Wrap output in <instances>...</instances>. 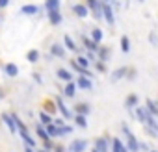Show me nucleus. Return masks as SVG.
<instances>
[{"label":"nucleus","instance_id":"f257e3e1","mask_svg":"<svg viewBox=\"0 0 158 152\" xmlns=\"http://www.w3.org/2000/svg\"><path fill=\"white\" fill-rule=\"evenodd\" d=\"M121 130L125 132V135H127V148L130 150V152H139V141L136 139V135L130 132V128L127 126V124H123L121 126Z\"/></svg>","mask_w":158,"mask_h":152},{"label":"nucleus","instance_id":"f03ea898","mask_svg":"<svg viewBox=\"0 0 158 152\" xmlns=\"http://www.w3.org/2000/svg\"><path fill=\"white\" fill-rule=\"evenodd\" d=\"M88 146V141L86 139H74L69 146H67V152H84Z\"/></svg>","mask_w":158,"mask_h":152},{"label":"nucleus","instance_id":"7ed1b4c3","mask_svg":"<svg viewBox=\"0 0 158 152\" xmlns=\"http://www.w3.org/2000/svg\"><path fill=\"white\" fill-rule=\"evenodd\" d=\"M102 15H104L106 22H108L110 26H114V22H115V15H114V10H112V6H108L106 2H102Z\"/></svg>","mask_w":158,"mask_h":152},{"label":"nucleus","instance_id":"20e7f679","mask_svg":"<svg viewBox=\"0 0 158 152\" xmlns=\"http://www.w3.org/2000/svg\"><path fill=\"white\" fill-rule=\"evenodd\" d=\"M74 84H76V87H78V89H84V91H88V89H91V87H93L91 78H88V76H78Z\"/></svg>","mask_w":158,"mask_h":152},{"label":"nucleus","instance_id":"39448f33","mask_svg":"<svg viewBox=\"0 0 158 152\" xmlns=\"http://www.w3.org/2000/svg\"><path fill=\"white\" fill-rule=\"evenodd\" d=\"M127 72H128V67H119V69L112 70V82L115 84V82H119V80L127 78Z\"/></svg>","mask_w":158,"mask_h":152},{"label":"nucleus","instance_id":"423d86ee","mask_svg":"<svg viewBox=\"0 0 158 152\" xmlns=\"http://www.w3.org/2000/svg\"><path fill=\"white\" fill-rule=\"evenodd\" d=\"M73 11H74L76 17H82V19L89 15V8H88L86 4H74V6H73Z\"/></svg>","mask_w":158,"mask_h":152},{"label":"nucleus","instance_id":"0eeeda50","mask_svg":"<svg viewBox=\"0 0 158 152\" xmlns=\"http://www.w3.org/2000/svg\"><path fill=\"white\" fill-rule=\"evenodd\" d=\"M41 108H43V111H45V113H48V115H52V117H54V115H56V111H58V110H56V108H58V106H56V100L52 102L50 98H47V100L43 102V106H41Z\"/></svg>","mask_w":158,"mask_h":152},{"label":"nucleus","instance_id":"6e6552de","mask_svg":"<svg viewBox=\"0 0 158 152\" xmlns=\"http://www.w3.org/2000/svg\"><path fill=\"white\" fill-rule=\"evenodd\" d=\"M93 148H97L99 152H108V137H97L93 143Z\"/></svg>","mask_w":158,"mask_h":152},{"label":"nucleus","instance_id":"1a4fd4ad","mask_svg":"<svg viewBox=\"0 0 158 152\" xmlns=\"http://www.w3.org/2000/svg\"><path fill=\"white\" fill-rule=\"evenodd\" d=\"M2 121H4V124L8 126V130H10L11 134H15V132H17V124H15V119H13L11 115L2 113Z\"/></svg>","mask_w":158,"mask_h":152},{"label":"nucleus","instance_id":"9d476101","mask_svg":"<svg viewBox=\"0 0 158 152\" xmlns=\"http://www.w3.org/2000/svg\"><path fill=\"white\" fill-rule=\"evenodd\" d=\"M112 152H130L119 137H112Z\"/></svg>","mask_w":158,"mask_h":152},{"label":"nucleus","instance_id":"9b49d317","mask_svg":"<svg viewBox=\"0 0 158 152\" xmlns=\"http://www.w3.org/2000/svg\"><path fill=\"white\" fill-rule=\"evenodd\" d=\"M74 111H76V115H88V113L91 111V108H89L88 102H78V104L74 106Z\"/></svg>","mask_w":158,"mask_h":152},{"label":"nucleus","instance_id":"f8f14e48","mask_svg":"<svg viewBox=\"0 0 158 152\" xmlns=\"http://www.w3.org/2000/svg\"><path fill=\"white\" fill-rule=\"evenodd\" d=\"M56 106H58V110H60V113H61V115H63L65 119H71V117H73V113H71V111H69V110L65 108V104H63V100H61V97H58V98H56Z\"/></svg>","mask_w":158,"mask_h":152},{"label":"nucleus","instance_id":"ddd939ff","mask_svg":"<svg viewBox=\"0 0 158 152\" xmlns=\"http://www.w3.org/2000/svg\"><path fill=\"white\" fill-rule=\"evenodd\" d=\"M58 78L60 80H63L65 84H69V82H73V74H71V70H67V69H58Z\"/></svg>","mask_w":158,"mask_h":152},{"label":"nucleus","instance_id":"4468645a","mask_svg":"<svg viewBox=\"0 0 158 152\" xmlns=\"http://www.w3.org/2000/svg\"><path fill=\"white\" fill-rule=\"evenodd\" d=\"M48 21H50V24H52V26H58V24H61L63 17H61V13H60V11H48Z\"/></svg>","mask_w":158,"mask_h":152},{"label":"nucleus","instance_id":"2eb2a0df","mask_svg":"<svg viewBox=\"0 0 158 152\" xmlns=\"http://www.w3.org/2000/svg\"><path fill=\"white\" fill-rule=\"evenodd\" d=\"M4 72H6L8 76H11V78H15V76L19 74V67H17L15 63H6V65H4Z\"/></svg>","mask_w":158,"mask_h":152},{"label":"nucleus","instance_id":"dca6fc26","mask_svg":"<svg viewBox=\"0 0 158 152\" xmlns=\"http://www.w3.org/2000/svg\"><path fill=\"white\" fill-rule=\"evenodd\" d=\"M21 13L23 15H35V13H39V8L35 4H26L21 8Z\"/></svg>","mask_w":158,"mask_h":152},{"label":"nucleus","instance_id":"f3484780","mask_svg":"<svg viewBox=\"0 0 158 152\" xmlns=\"http://www.w3.org/2000/svg\"><path fill=\"white\" fill-rule=\"evenodd\" d=\"M50 54H52V56H56V58H65V48H63L61 45L54 43V45L50 46Z\"/></svg>","mask_w":158,"mask_h":152},{"label":"nucleus","instance_id":"a211bd4d","mask_svg":"<svg viewBox=\"0 0 158 152\" xmlns=\"http://www.w3.org/2000/svg\"><path fill=\"white\" fill-rule=\"evenodd\" d=\"M47 128V134H48V137H61V130L52 122V124H47L45 126Z\"/></svg>","mask_w":158,"mask_h":152},{"label":"nucleus","instance_id":"6ab92c4d","mask_svg":"<svg viewBox=\"0 0 158 152\" xmlns=\"http://www.w3.org/2000/svg\"><path fill=\"white\" fill-rule=\"evenodd\" d=\"M21 139L24 141V145H26V146H32V148H35V146H37V141H35L28 132H23V134H21Z\"/></svg>","mask_w":158,"mask_h":152},{"label":"nucleus","instance_id":"aec40b11","mask_svg":"<svg viewBox=\"0 0 158 152\" xmlns=\"http://www.w3.org/2000/svg\"><path fill=\"white\" fill-rule=\"evenodd\" d=\"M82 41H84V45H86V48H88L89 52H95V54L99 52V48H101V46H99V45H97L93 39H89V37H84Z\"/></svg>","mask_w":158,"mask_h":152},{"label":"nucleus","instance_id":"412c9836","mask_svg":"<svg viewBox=\"0 0 158 152\" xmlns=\"http://www.w3.org/2000/svg\"><path fill=\"white\" fill-rule=\"evenodd\" d=\"M110 56H112V52H110L108 46H101L99 52H97V58H99L101 61H104V63H106V59H110Z\"/></svg>","mask_w":158,"mask_h":152},{"label":"nucleus","instance_id":"4be33fe9","mask_svg":"<svg viewBox=\"0 0 158 152\" xmlns=\"http://www.w3.org/2000/svg\"><path fill=\"white\" fill-rule=\"evenodd\" d=\"M35 134H37V137H39L41 141H48V139H50V137H48V134H47L45 124H37V126H35Z\"/></svg>","mask_w":158,"mask_h":152},{"label":"nucleus","instance_id":"5701e85b","mask_svg":"<svg viewBox=\"0 0 158 152\" xmlns=\"http://www.w3.org/2000/svg\"><path fill=\"white\" fill-rule=\"evenodd\" d=\"M145 108L149 110V113H151L152 117H158V104H154V100L147 98V102H145Z\"/></svg>","mask_w":158,"mask_h":152},{"label":"nucleus","instance_id":"b1692460","mask_svg":"<svg viewBox=\"0 0 158 152\" xmlns=\"http://www.w3.org/2000/svg\"><path fill=\"white\" fill-rule=\"evenodd\" d=\"M63 93L67 95V98H73V97L76 95V84H74V82L65 84V91H63Z\"/></svg>","mask_w":158,"mask_h":152},{"label":"nucleus","instance_id":"393cba45","mask_svg":"<svg viewBox=\"0 0 158 152\" xmlns=\"http://www.w3.org/2000/svg\"><path fill=\"white\" fill-rule=\"evenodd\" d=\"M138 102H139V98H138V95H134V93L125 98V106H127V108H136Z\"/></svg>","mask_w":158,"mask_h":152},{"label":"nucleus","instance_id":"a878e982","mask_svg":"<svg viewBox=\"0 0 158 152\" xmlns=\"http://www.w3.org/2000/svg\"><path fill=\"white\" fill-rule=\"evenodd\" d=\"M45 8H47V11H58L60 0H45Z\"/></svg>","mask_w":158,"mask_h":152},{"label":"nucleus","instance_id":"bb28decb","mask_svg":"<svg viewBox=\"0 0 158 152\" xmlns=\"http://www.w3.org/2000/svg\"><path fill=\"white\" fill-rule=\"evenodd\" d=\"M91 39L99 45V43L102 41V30H101V28H93V30H91Z\"/></svg>","mask_w":158,"mask_h":152},{"label":"nucleus","instance_id":"cd10ccee","mask_svg":"<svg viewBox=\"0 0 158 152\" xmlns=\"http://www.w3.org/2000/svg\"><path fill=\"white\" fill-rule=\"evenodd\" d=\"M39 121H41V124H52V121H54V117L52 115H48V113H45V111H41L39 113Z\"/></svg>","mask_w":158,"mask_h":152},{"label":"nucleus","instance_id":"c85d7f7f","mask_svg":"<svg viewBox=\"0 0 158 152\" xmlns=\"http://www.w3.org/2000/svg\"><path fill=\"white\" fill-rule=\"evenodd\" d=\"M121 50H123L125 54H128V52H130V39H128L127 35H123V37H121Z\"/></svg>","mask_w":158,"mask_h":152},{"label":"nucleus","instance_id":"c756f323","mask_svg":"<svg viewBox=\"0 0 158 152\" xmlns=\"http://www.w3.org/2000/svg\"><path fill=\"white\" fill-rule=\"evenodd\" d=\"M26 59H28L30 63H37V61H39V52H37V50H28Z\"/></svg>","mask_w":158,"mask_h":152},{"label":"nucleus","instance_id":"7c9ffc66","mask_svg":"<svg viewBox=\"0 0 158 152\" xmlns=\"http://www.w3.org/2000/svg\"><path fill=\"white\" fill-rule=\"evenodd\" d=\"M63 41H65V46H67V48H69L71 52H80V50H78V48H76V45H74V41H73V39H71L69 35H65V39H63Z\"/></svg>","mask_w":158,"mask_h":152},{"label":"nucleus","instance_id":"2f4dec72","mask_svg":"<svg viewBox=\"0 0 158 152\" xmlns=\"http://www.w3.org/2000/svg\"><path fill=\"white\" fill-rule=\"evenodd\" d=\"M74 122L80 126V128H88V121H86V115H74Z\"/></svg>","mask_w":158,"mask_h":152},{"label":"nucleus","instance_id":"473e14b6","mask_svg":"<svg viewBox=\"0 0 158 152\" xmlns=\"http://www.w3.org/2000/svg\"><path fill=\"white\" fill-rule=\"evenodd\" d=\"M74 61L80 65V67H84V69H88V67H89V59H88V56H78Z\"/></svg>","mask_w":158,"mask_h":152},{"label":"nucleus","instance_id":"72a5a7b5","mask_svg":"<svg viewBox=\"0 0 158 152\" xmlns=\"http://www.w3.org/2000/svg\"><path fill=\"white\" fill-rule=\"evenodd\" d=\"M143 130H145V134H147V135H151V137H154V139L158 137V130H154V128H151V126H145Z\"/></svg>","mask_w":158,"mask_h":152},{"label":"nucleus","instance_id":"f704fd0d","mask_svg":"<svg viewBox=\"0 0 158 152\" xmlns=\"http://www.w3.org/2000/svg\"><path fill=\"white\" fill-rule=\"evenodd\" d=\"M136 76H138V72H136V69H130V67H128V72H127V80H130V82H134V80H136Z\"/></svg>","mask_w":158,"mask_h":152},{"label":"nucleus","instance_id":"c9c22d12","mask_svg":"<svg viewBox=\"0 0 158 152\" xmlns=\"http://www.w3.org/2000/svg\"><path fill=\"white\" fill-rule=\"evenodd\" d=\"M95 65H97V69H99V72H106V63H104V61H101V59H97V61H95Z\"/></svg>","mask_w":158,"mask_h":152},{"label":"nucleus","instance_id":"e433bc0d","mask_svg":"<svg viewBox=\"0 0 158 152\" xmlns=\"http://www.w3.org/2000/svg\"><path fill=\"white\" fill-rule=\"evenodd\" d=\"M43 146H45V150H52L54 152V148H56V145L48 139V141H43Z\"/></svg>","mask_w":158,"mask_h":152},{"label":"nucleus","instance_id":"4c0bfd02","mask_svg":"<svg viewBox=\"0 0 158 152\" xmlns=\"http://www.w3.org/2000/svg\"><path fill=\"white\" fill-rule=\"evenodd\" d=\"M60 130H61V135H67V134L73 132V126H67V124H65V126H61Z\"/></svg>","mask_w":158,"mask_h":152},{"label":"nucleus","instance_id":"58836bf2","mask_svg":"<svg viewBox=\"0 0 158 152\" xmlns=\"http://www.w3.org/2000/svg\"><path fill=\"white\" fill-rule=\"evenodd\" d=\"M52 122H54V124H56L58 128H61V126H65V122H63V119H54Z\"/></svg>","mask_w":158,"mask_h":152},{"label":"nucleus","instance_id":"ea45409f","mask_svg":"<svg viewBox=\"0 0 158 152\" xmlns=\"http://www.w3.org/2000/svg\"><path fill=\"white\" fill-rule=\"evenodd\" d=\"M139 150H141V152H151L149 146H147V143H139Z\"/></svg>","mask_w":158,"mask_h":152},{"label":"nucleus","instance_id":"a19ab883","mask_svg":"<svg viewBox=\"0 0 158 152\" xmlns=\"http://www.w3.org/2000/svg\"><path fill=\"white\" fill-rule=\"evenodd\" d=\"M10 6V0H0V10H4Z\"/></svg>","mask_w":158,"mask_h":152},{"label":"nucleus","instance_id":"79ce46f5","mask_svg":"<svg viewBox=\"0 0 158 152\" xmlns=\"http://www.w3.org/2000/svg\"><path fill=\"white\" fill-rule=\"evenodd\" d=\"M54 152H65V148H63L61 145H56V148H54Z\"/></svg>","mask_w":158,"mask_h":152},{"label":"nucleus","instance_id":"37998d69","mask_svg":"<svg viewBox=\"0 0 158 152\" xmlns=\"http://www.w3.org/2000/svg\"><path fill=\"white\" fill-rule=\"evenodd\" d=\"M34 80H35L37 84H41V82H43V80H41V76H39V74H34Z\"/></svg>","mask_w":158,"mask_h":152},{"label":"nucleus","instance_id":"c03bdc74","mask_svg":"<svg viewBox=\"0 0 158 152\" xmlns=\"http://www.w3.org/2000/svg\"><path fill=\"white\" fill-rule=\"evenodd\" d=\"M24 152H35V150H34L32 146H24Z\"/></svg>","mask_w":158,"mask_h":152},{"label":"nucleus","instance_id":"a18cd8bd","mask_svg":"<svg viewBox=\"0 0 158 152\" xmlns=\"http://www.w3.org/2000/svg\"><path fill=\"white\" fill-rule=\"evenodd\" d=\"M37 152H52V150H45V148H39Z\"/></svg>","mask_w":158,"mask_h":152},{"label":"nucleus","instance_id":"49530a36","mask_svg":"<svg viewBox=\"0 0 158 152\" xmlns=\"http://www.w3.org/2000/svg\"><path fill=\"white\" fill-rule=\"evenodd\" d=\"M91 152H99V150H97V148H93V150H91Z\"/></svg>","mask_w":158,"mask_h":152},{"label":"nucleus","instance_id":"de8ad7c7","mask_svg":"<svg viewBox=\"0 0 158 152\" xmlns=\"http://www.w3.org/2000/svg\"><path fill=\"white\" fill-rule=\"evenodd\" d=\"M151 152H158V150H151Z\"/></svg>","mask_w":158,"mask_h":152},{"label":"nucleus","instance_id":"09e8293b","mask_svg":"<svg viewBox=\"0 0 158 152\" xmlns=\"http://www.w3.org/2000/svg\"><path fill=\"white\" fill-rule=\"evenodd\" d=\"M104 2H110V0H104Z\"/></svg>","mask_w":158,"mask_h":152},{"label":"nucleus","instance_id":"8fccbe9b","mask_svg":"<svg viewBox=\"0 0 158 152\" xmlns=\"http://www.w3.org/2000/svg\"><path fill=\"white\" fill-rule=\"evenodd\" d=\"M139 2H143V0H139Z\"/></svg>","mask_w":158,"mask_h":152}]
</instances>
